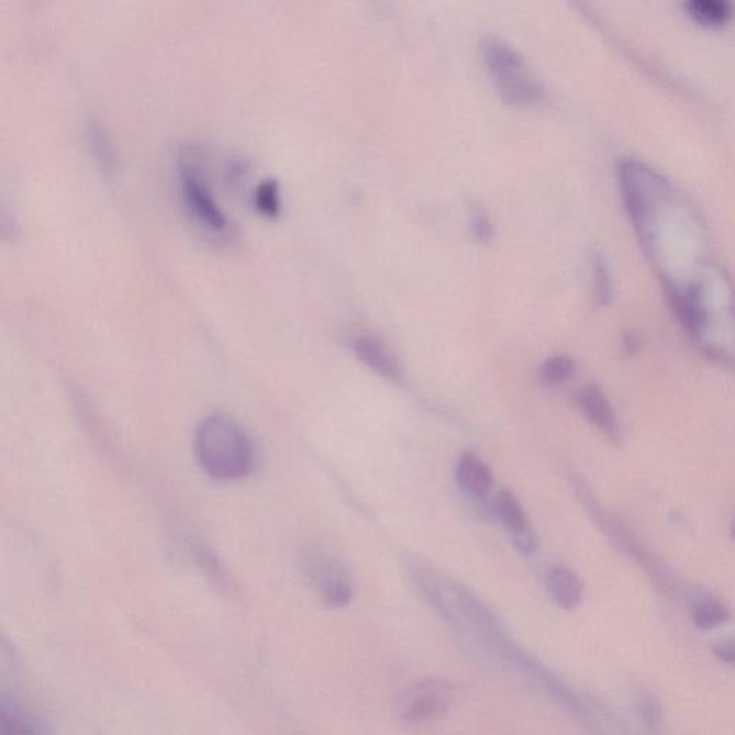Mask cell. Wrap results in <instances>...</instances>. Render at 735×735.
I'll list each match as a JSON object with an SVG mask.
<instances>
[{
    "label": "cell",
    "mask_w": 735,
    "mask_h": 735,
    "mask_svg": "<svg viewBox=\"0 0 735 735\" xmlns=\"http://www.w3.org/2000/svg\"><path fill=\"white\" fill-rule=\"evenodd\" d=\"M617 180L668 298L709 297L714 283H725L724 270L711 253L704 219L680 187L635 157L617 162Z\"/></svg>",
    "instance_id": "obj_1"
},
{
    "label": "cell",
    "mask_w": 735,
    "mask_h": 735,
    "mask_svg": "<svg viewBox=\"0 0 735 735\" xmlns=\"http://www.w3.org/2000/svg\"><path fill=\"white\" fill-rule=\"evenodd\" d=\"M196 456L201 468L215 480L245 479L255 465L249 435L231 416H205L196 431Z\"/></svg>",
    "instance_id": "obj_2"
},
{
    "label": "cell",
    "mask_w": 735,
    "mask_h": 735,
    "mask_svg": "<svg viewBox=\"0 0 735 735\" xmlns=\"http://www.w3.org/2000/svg\"><path fill=\"white\" fill-rule=\"evenodd\" d=\"M480 53L491 82L509 104L531 107L545 100L541 79L508 40L486 34L481 36Z\"/></svg>",
    "instance_id": "obj_3"
},
{
    "label": "cell",
    "mask_w": 735,
    "mask_h": 735,
    "mask_svg": "<svg viewBox=\"0 0 735 735\" xmlns=\"http://www.w3.org/2000/svg\"><path fill=\"white\" fill-rule=\"evenodd\" d=\"M569 480L579 504L582 505L594 526L603 533V536L610 538L617 549L634 559L650 576L654 583H657L658 588L669 591L672 583L668 570L664 568L661 560L653 554V550L646 547L641 537L632 531L630 524L608 510L597 498L588 480H584L578 472H572Z\"/></svg>",
    "instance_id": "obj_4"
},
{
    "label": "cell",
    "mask_w": 735,
    "mask_h": 735,
    "mask_svg": "<svg viewBox=\"0 0 735 735\" xmlns=\"http://www.w3.org/2000/svg\"><path fill=\"white\" fill-rule=\"evenodd\" d=\"M303 573L309 584L330 610H342L353 602V575L338 557L322 549H308L301 556Z\"/></svg>",
    "instance_id": "obj_5"
},
{
    "label": "cell",
    "mask_w": 735,
    "mask_h": 735,
    "mask_svg": "<svg viewBox=\"0 0 735 735\" xmlns=\"http://www.w3.org/2000/svg\"><path fill=\"white\" fill-rule=\"evenodd\" d=\"M454 697L453 687L447 681H420L407 688L398 700V715L407 724H427L447 714Z\"/></svg>",
    "instance_id": "obj_6"
},
{
    "label": "cell",
    "mask_w": 735,
    "mask_h": 735,
    "mask_svg": "<svg viewBox=\"0 0 735 735\" xmlns=\"http://www.w3.org/2000/svg\"><path fill=\"white\" fill-rule=\"evenodd\" d=\"M180 179L182 201L191 218L209 232H227L231 223L193 164L181 163Z\"/></svg>",
    "instance_id": "obj_7"
},
{
    "label": "cell",
    "mask_w": 735,
    "mask_h": 735,
    "mask_svg": "<svg viewBox=\"0 0 735 735\" xmlns=\"http://www.w3.org/2000/svg\"><path fill=\"white\" fill-rule=\"evenodd\" d=\"M494 509L499 521L512 536L514 547L524 556L535 554L538 547L537 536L516 494L509 489L500 491L494 500Z\"/></svg>",
    "instance_id": "obj_8"
},
{
    "label": "cell",
    "mask_w": 735,
    "mask_h": 735,
    "mask_svg": "<svg viewBox=\"0 0 735 735\" xmlns=\"http://www.w3.org/2000/svg\"><path fill=\"white\" fill-rule=\"evenodd\" d=\"M353 349L360 363L367 365L379 377L392 382H401L402 372L400 360L392 353L390 346L372 334H359L353 341Z\"/></svg>",
    "instance_id": "obj_9"
},
{
    "label": "cell",
    "mask_w": 735,
    "mask_h": 735,
    "mask_svg": "<svg viewBox=\"0 0 735 735\" xmlns=\"http://www.w3.org/2000/svg\"><path fill=\"white\" fill-rule=\"evenodd\" d=\"M579 410L594 428L601 431L612 443L622 442V430L615 410L605 392L597 386H587L578 394Z\"/></svg>",
    "instance_id": "obj_10"
},
{
    "label": "cell",
    "mask_w": 735,
    "mask_h": 735,
    "mask_svg": "<svg viewBox=\"0 0 735 735\" xmlns=\"http://www.w3.org/2000/svg\"><path fill=\"white\" fill-rule=\"evenodd\" d=\"M458 486L472 498L483 500L493 489V472L475 453H465L457 463Z\"/></svg>",
    "instance_id": "obj_11"
},
{
    "label": "cell",
    "mask_w": 735,
    "mask_h": 735,
    "mask_svg": "<svg viewBox=\"0 0 735 735\" xmlns=\"http://www.w3.org/2000/svg\"><path fill=\"white\" fill-rule=\"evenodd\" d=\"M0 735H48L45 724L21 702L0 694Z\"/></svg>",
    "instance_id": "obj_12"
},
{
    "label": "cell",
    "mask_w": 735,
    "mask_h": 735,
    "mask_svg": "<svg viewBox=\"0 0 735 735\" xmlns=\"http://www.w3.org/2000/svg\"><path fill=\"white\" fill-rule=\"evenodd\" d=\"M547 592L557 606L572 611L583 599V583L579 576L568 568H552L546 576Z\"/></svg>",
    "instance_id": "obj_13"
},
{
    "label": "cell",
    "mask_w": 735,
    "mask_h": 735,
    "mask_svg": "<svg viewBox=\"0 0 735 735\" xmlns=\"http://www.w3.org/2000/svg\"><path fill=\"white\" fill-rule=\"evenodd\" d=\"M193 557L201 573L204 575V578L208 579L215 591L223 597H234L236 594L237 584L234 582L232 573L229 572L226 566L212 549H209L203 543H194Z\"/></svg>",
    "instance_id": "obj_14"
},
{
    "label": "cell",
    "mask_w": 735,
    "mask_h": 735,
    "mask_svg": "<svg viewBox=\"0 0 735 735\" xmlns=\"http://www.w3.org/2000/svg\"><path fill=\"white\" fill-rule=\"evenodd\" d=\"M88 147L92 154L93 160L104 175H112L115 170V152L112 147L110 137H108L104 126L93 120L87 126Z\"/></svg>",
    "instance_id": "obj_15"
},
{
    "label": "cell",
    "mask_w": 735,
    "mask_h": 735,
    "mask_svg": "<svg viewBox=\"0 0 735 735\" xmlns=\"http://www.w3.org/2000/svg\"><path fill=\"white\" fill-rule=\"evenodd\" d=\"M683 7L688 15L706 26L723 25L732 16L727 0H688Z\"/></svg>",
    "instance_id": "obj_16"
},
{
    "label": "cell",
    "mask_w": 735,
    "mask_h": 735,
    "mask_svg": "<svg viewBox=\"0 0 735 735\" xmlns=\"http://www.w3.org/2000/svg\"><path fill=\"white\" fill-rule=\"evenodd\" d=\"M591 261L594 298H597L599 305H610L613 298V283L611 268L610 264H608L605 253L599 250L597 247V249L592 252Z\"/></svg>",
    "instance_id": "obj_17"
},
{
    "label": "cell",
    "mask_w": 735,
    "mask_h": 735,
    "mask_svg": "<svg viewBox=\"0 0 735 735\" xmlns=\"http://www.w3.org/2000/svg\"><path fill=\"white\" fill-rule=\"evenodd\" d=\"M730 617H732V613H730L728 608L719 601H713V599L699 603L694 610L695 625L704 631L719 628V626L728 622Z\"/></svg>",
    "instance_id": "obj_18"
},
{
    "label": "cell",
    "mask_w": 735,
    "mask_h": 735,
    "mask_svg": "<svg viewBox=\"0 0 735 735\" xmlns=\"http://www.w3.org/2000/svg\"><path fill=\"white\" fill-rule=\"evenodd\" d=\"M575 372V360L565 355H556V357L546 359L541 369L543 382H546L547 386H560V383L568 382Z\"/></svg>",
    "instance_id": "obj_19"
},
{
    "label": "cell",
    "mask_w": 735,
    "mask_h": 735,
    "mask_svg": "<svg viewBox=\"0 0 735 735\" xmlns=\"http://www.w3.org/2000/svg\"><path fill=\"white\" fill-rule=\"evenodd\" d=\"M255 205L259 212L276 218L280 212L279 185L275 180H265L257 186Z\"/></svg>",
    "instance_id": "obj_20"
},
{
    "label": "cell",
    "mask_w": 735,
    "mask_h": 735,
    "mask_svg": "<svg viewBox=\"0 0 735 735\" xmlns=\"http://www.w3.org/2000/svg\"><path fill=\"white\" fill-rule=\"evenodd\" d=\"M468 212H470V226L472 234L477 241L480 242H490L493 237V224L489 214H487L483 205L479 201H471L468 205Z\"/></svg>",
    "instance_id": "obj_21"
},
{
    "label": "cell",
    "mask_w": 735,
    "mask_h": 735,
    "mask_svg": "<svg viewBox=\"0 0 735 735\" xmlns=\"http://www.w3.org/2000/svg\"><path fill=\"white\" fill-rule=\"evenodd\" d=\"M19 234L16 220L8 212L7 208L0 204V238L3 241H15Z\"/></svg>",
    "instance_id": "obj_22"
},
{
    "label": "cell",
    "mask_w": 735,
    "mask_h": 735,
    "mask_svg": "<svg viewBox=\"0 0 735 735\" xmlns=\"http://www.w3.org/2000/svg\"><path fill=\"white\" fill-rule=\"evenodd\" d=\"M715 655L723 659L724 662L732 664L734 661V646L732 643H723L715 648Z\"/></svg>",
    "instance_id": "obj_23"
},
{
    "label": "cell",
    "mask_w": 735,
    "mask_h": 735,
    "mask_svg": "<svg viewBox=\"0 0 735 735\" xmlns=\"http://www.w3.org/2000/svg\"><path fill=\"white\" fill-rule=\"evenodd\" d=\"M641 348V341L636 338L634 334H630L625 338V349L628 350L630 354H635L638 353Z\"/></svg>",
    "instance_id": "obj_24"
}]
</instances>
